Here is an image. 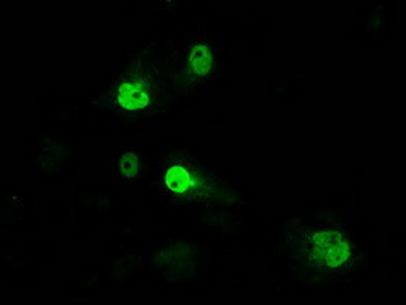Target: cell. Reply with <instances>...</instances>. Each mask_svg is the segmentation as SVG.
<instances>
[{
	"instance_id": "obj_1",
	"label": "cell",
	"mask_w": 406,
	"mask_h": 305,
	"mask_svg": "<svg viewBox=\"0 0 406 305\" xmlns=\"http://www.w3.org/2000/svg\"><path fill=\"white\" fill-rule=\"evenodd\" d=\"M120 106L125 110L137 112L145 109L150 102V89L142 81H124L116 93Z\"/></svg>"
},
{
	"instance_id": "obj_3",
	"label": "cell",
	"mask_w": 406,
	"mask_h": 305,
	"mask_svg": "<svg viewBox=\"0 0 406 305\" xmlns=\"http://www.w3.org/2000/svg\"><path fill=\"white\" fill-rule=\"evenodd\" d=\"M212 64V55L205 44H196L190 55V71L195 75H205Z\"/></svg>"
},
{
	"instance_id": "obj_4",
	"label": "cell",
	"mask_w": 406,
	"mask_h": 305,
	"mask_svg": "<svg viewBox=\"0 0 406 305\" xmlns=\"http://www.w3.org/2000/svg\"><path fill=\"white\" fill-rule=\"evenodd\" d=\"M120 171L121 176L125 179L134 177L138 173V157L133 152H124L120 162Z\"/></svg>"
},
{
	"instance_id": "obj_2",
	"label": "cell",
	"mask_w": 406,
	"mask_h": 305,
	"mask_svg": "<svg viewBox=\"0 0 406 305\" xmlns=\"http://www.w3.org/2000/svg\"><path fill=\"white\" fill-rule=\"evenodd\" d=\"M163 180H166V185L170 189V193L178 196L187 194L192 188L191 174L188 173V169L185 167H182L179 164H173L168 167V169L166 171V176H163Z\"/></svg>"
}]
</instances>
